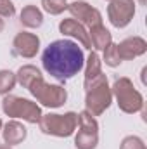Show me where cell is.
Returning a JSON list of instances; mask_svg holds the SVG:
<instances>
[{
	"mask_svg": "<svg viewBox=\"0 0 147 149\" xmlns=\"http://www.w3.org/2000/svg\"><path fill=\"white\" fill-rule=\"evenodd\" d=\"M42 66L55 80L66 81L83 70L85 56L78 43L71 40H55L43 50Z\"/></svg>",
	"mask_w": 147,
	"mask_h": 149,
	"instance_id": "1",
	"label": "cell"
},
{
	"mask_svg": "<svg viewBox=\"0 0 147 149\" xmlns=\"http://www.w3.org/2000/svg\"><path fill=\"white\" fill-rule=\"evenodd\" d=\"M111 92L114 94V97L118 101V106L123 113L133 114V113H139L144 109V97L133 87V81L130 78H126V76L118 78L114 81Z\"/></svg>",
	"mask_w": 147,
	"mask_h": 149,
	"instance_id": "2",
	"label": "cell"
},
{
	"mask_svg": "<svg viewBox=\"0 0 147 149\" xmlns=\"http://www.w3.org/2000/svg\"><path fill=\"white\" fill-rule=\"evenodd\" d=\"M38 127L43 134L47 135H55V137H69L73 135L76 127H78V114L73 111L64 113V114H42Z\"/></svg>",
	"mask_w": 147,
	"mask_h": 149,
	"instance_id": "3",
	"label": "cell"
},
{
	"mask_svg": "<svg viewBox=\"0 0 147 149\" xmlns=\"http://www.w3.org/2000/svg\"><path fill=\"white\" fill-rule=\"evenodd\" d=\"M2 111L10 118H21L28 123H38L42 118V109L37 102L17 95H5L2 101Z\"/></svg>",
	"mask_w": 147,
	"mask_h": 149,
	"instance_id": "4",
	"label": "cell"
},
{
	"mask_svg": "<svg viewBox=\"0 0 147 149\" xmlns=\"http://www.w3.org/2000/svg\"><path fill=\"white\" fill-rule=\"evenodd\" d=\"M28 90L42 106H47V108H61L68 99V92L64 87L50 85L43 78H38Z\"/></svg>",
	"mask_w": 147,
	"mask_h": 149,
	"instance_id": "5",
	"label": "cell"
},
{
	"mask_svg": "<svg viewBox=\"0 0 147 149\" xmlns=\"http://www.w3.org/2000/svg\"><path fill=\"white\" fill-rule=\"evenodd\" d=\"M78 134L74 137L76 149H95L99 144V123L88 111L78 114Z\"/></svg>",
	"mask_w": 147,
	"mask_h": 149,
	"instance_id": "6",
	"label": "cell"
},
{
	"mask_svg": "<svg viewBox=\"0 0 147 149\" xmlns=\"http://www.w3.org/2000/svg\"><path fill=\"white\" fill-rule=\"evenodd\" d=\"M111 102H112V92L107 85V80H104L87 90L85 111H88L92 116H101L111 106Z\"/></svg>",
	"mask_w": 147,
	"mask_h": 149,
	"instance_id": "7",
	"label": "cell"
},
{
	"mask_svg": "<svg viewBox=\"0 0 147 149\" xmlns=\"http://www.w3.org/2000/svg\"><path fill=\"white\" fill-rule=\"evenodd\" d=\"M135 16L133 0H112L107 5V17L114 28H125Z\"/></svg>",
	"mask_w": 147,
	"mask_h": 149,
	"instance_id": "8",
	"label": "cell"
},
{
	"mask_svg": "<svg viewBox=\"0 0 147 149\" xmlns=\"http://www.w3.org/2000/svg\"><path fill=\"white\" fill-rule=\"evenodd\" d=\"M68 10L71 12L73 19L81 23L83 26L94 28V26L102 24V14L95 7L87 3V2H80L78 0V2H73V3H68Z\"/></svg>",
	"mask_w": 147,
	"mask_h": 149,
	"instance_id": "9",
	"label": "cell"
},
{
	"mask_svg": "<svg viewBox=\"0 0 147 149\" xmlns=\"http://www.w3.org/2000/svg\"><path fill=\"white\" fill-rule=\"evenodd\" d=\"M38 49H40V38L35 33L21 31L14 37V42H12V54L14 56L31 59L38 54Z\"/></svg>",
	"mask_w": 147,
	"mask_h": 149,
	"instance_id": "10",
	"label": "cell"
},
{
	"mask_svg": "<svg viewBox=\"0 0 147 149\" xmlns=\"http://www.w3.org/2000/svg\"><path fill=\"white\" fill-rule=\"evenodd\" d=\"M116 47H118V54L121 61L135 59L147 52V42L142 37H130L123 40L121 43H116Z\"/></svg>",
	"mask_w": 147,
	"mask_h": 149,
	"instance_id": "11",
	"label": "cell"
},
{
	"mask_svg": "<svg viewBox=\"0 0 147 149\" xmlns=\"http://www.w3.org/2000/svg\"><path fill=\"white\" fill-rule=\"evenodd\" d=\"M59 31H61L62 35L76 38V40L81 43V47L92 50V42H90V35H88L87 28H85L81 23H78L76 19H62V21L59 23Z\"/></svg>",
	"mask_w": 147,
	"mask_h": 149,
	"instance_id": "12",
	"label": "cell"
},
{
	"mask_svg": "<svg viewBox=\"0 0 147 149\" xmlns=\"http://www.w3.org/2000/svg\"><path fill=\"white\" fill-rule=\"evenodd\" d=\"M2 128H3V130H2L3 142H5L7 146H17V144H21V142L26 139V135H28L26 127H24L23 123L16 121V120L7 121L5 125H2Z\"/></svg>",
	"mask_w": 147,
	"mask_h": 149,
	"instance_id": "13",
	"label": "cell"
},
{
	"mask_svg": "<svg viewBox=\"0 0 147 149\" xmlns=\"http://www.w3.org/2000/svg\"><path fill=\"white\" fill-rule=\"evenodd\" d=\"M38 78H43V74H42V71L38 70L37 66H31V64L21 66V68L17 70V73H16V80H17V83H19L23 88H26V90L37 81Z\"/></svg>",
	"mask_w": 147,
	"mask_h": 149,
	"instance_id": "14",
	"label": "cell"
},
{
	"mask_svg": "<svg viewBox=\"0 0 147 149\" xmlns=\"http://www.w3.org/2000/svg\"><path fill=\"white\" fill-rule=\"evenodd\" d=\"M88 35H90V42H92V49H95V50H104L112 42L111 31L106 30V26H102V24L90 28Z\"/></svg>",
	"mask_w": 147,
	"mask_h": 149,
	"instance_id": "15",
	"label": "cell"
},
{
	"mask_svg": "<svg viewBox=\"0 0 147 149\" xmlns=\"http://www.w3.org/2000/svg\"><path fill=\"white\" fill-rule=\"evenodd\" d=\"M43 23V14L37 5H26L21 10V24L26 28H40Z\"/></svg>",
	"mask_w": 147,
	"mask_h": 149,
	"instance_id": "16",
	"label": "cell"
},
{
	"mask_svg": "<svg viewBox=\"0 0 147 149\" xmlns=\"http://www.w3.org/2000/svg\"><path fill=\"white\" fill-rule=\"evenodd\" d=\"M99 73H102V64H101V57L97 52H90L88 59H87V66H85V80L97 76Z\"/></svg>",
	"mask_w": 147,
	"mask_h": 149,
	"instance_id": "17",
	"label": "cell"
},
{
	"mask_svg": "<svg viewBox=\"0 0 147 149\" xmlns=\"http://www.w3.org/2000/svg\"><path fill=\"white\" fill-rule=\"evenodd\" d=\"M17 80H16V74L9 70H0V94L7 95L14 87H16Z\"/></svg>",
	"mask_w": 147,
	"mask_h": 149,
	"instance_id": "18",
	"label": "cell"
},
{
	"mask_svg": "<svg viewBox=\"0 0 147 149\" xmlns=\"http://www.w3.org/2000/svg\"><path fill=\"white\" fill-rule=\"evenodd\" d=\"M42 7L50 16H59L68 9V2L66 0H42Z\"/></svg>",
	"mask_w": 147,
	"mask_h": 149,
	"instance_id": "19",
	"label": "cell"
},
{
	"mask_svg": "<svg viewBox=\"0 0 147 149\" xmlns=\"http://www.w3.org/2000/svg\"><path fill=\"white\" fill-rule=\"evenodd\" d=\"M104 63H106L107 66H111V68H116V66L121 64V59H119V54H118V47H116V43L111 42L109 45L104 49Z\"/></svg>",
	"mask_w": 147,
	"mask_h": 149,
	"instance_id": "20",
	"label": "cell"
},
{
	"mask_svg": "<svg viewBox=\"0 0 147 149\" xmlns=\"http://www.w3.org/2000/svg\"><path fill=\"white\" fill-rule=\"evenodd\" d=\"M119 149H146V144L140 137L137 135H128L121 141V146Z\"/></svg>",
	"mask_w": 147,
	"mask_h": 149,
	"instance_id": "21",
	"label": "cell"
},
{
	"mask_svg": "<svg viewBox=\"0 0 147 149\" xmlns=\"http://www.w3.org/2000/svg\"><path fill=\"white\" fill-rule=\"evenodd\" d=\"M16 14V7L10 0H0V17H12Z\"/></svg>",
	"mask_w": 147,
	"mask_h": 149,
	"instance_id": "22",
	"label": "cell"
},
{
	"mask_svg": "<svg viewBox=\"0 0 147 149\" xmlns=\"http://www.w3.org/2000/svg\"><path fill=\"white\" fill-rule=\"evenodd\" d=\"M146 73H147V68L142 70V83H146Z\"/></svg>",
	"mask_w": 147,
	"mask_h": 149,
	"instance_id": "23",
	"label": "cell"
},
{
	"mask_svg": "<svg viewBox=\"0 0 147 149\" xmlns=\"http://www.w3.org/2000/svg\"><path fill=\"white\" fill-rule=\"evenodd\" d=\"M0 149H12L10 146H7V144H0Z\"/></svg>",
	"mask_w": 147,
	"mask_h": 149,
	"instance_id": "24",
	"label": "cell"
},
{
	"mask_svg": "<svg viewBox=\"0 0 147 149\" xmlns=\"http://www.w3.org/2000/svg\"><path fill=\"white\" fill-rule=\"evenodd\" d=\"M3 31V19H0V33Z\"/></svg>",
	"mask_w": 147,
	"mask_h": 149,
	"instance_id": "25",
	"label": "cell"
},
{
	"mask_svg": "<svg viewBox=\"0 0 147 149\" xmlns=\"http://www.w3.org/2000/svg\"><path fill=\"white\" fill-rule=\"evenodd\" d=\"M146 2H147V0H139V3H140V5H146Z\"/></svg>",
	"mask_w": 147,
	"mask_h": 149,
	"instance_id": "26",
	"label": "cell"
},
{
	"mask_svg": "<svg viewBox=\"0 0 147 149\" xmlns=\"http://www.w3.org/2000/svg\"><path fill=\"white\" fill-rule=\"evenodd\" d=\"M0 130H2V120H0Z\"/></svg>",
	"mask_w": 147,
	"mask_h": 149,
	"instance_id": "27",
	"label": "cell"
},
{
	"mask_svg": "<svg viewBox=\"0 0 147 149\" xmlns=\"http://www.w3.org/2000/svg\"><path fill=\"white\" fill-rule=\"evenodd\" d=\"M107 2H112V0H107Z\"/></svg>",
	"mask_w": 147,
	"mask_h": 149,
	"instance_id": "28",
	"label": "cell"
}]
</instances>
